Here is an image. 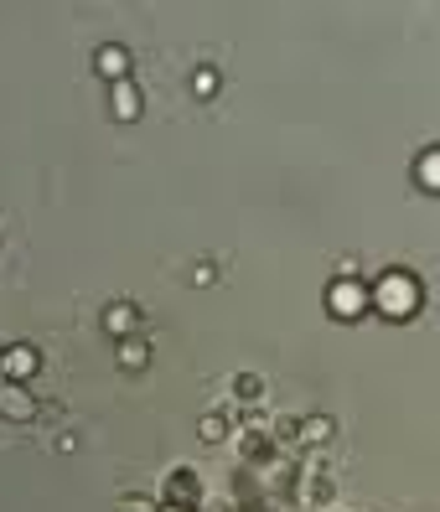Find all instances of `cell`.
<instances>
[{
  "label": "cell",
  "instance_id": "cell-1",
  "mask_svg": "<svg viewBox=\"0 0 440 512\" xmlns=\"http://www.w3.org/2000/svg\"><path fill=\"white\" fill-rule=\"evenodd\" d=\"M368 311H378L384 321H409L420 311V280L409 269H384L368 285Z\"/></svg>",
  "mask_w": 440,
  "mask_h": 512
},
{
  "label": "cell",
  "instance_id": "cell-2",
  "mask_svg": "<svg viewBox=\"0 0 440 512\" xmlns=\"http://www.w3.org/2000/svg\"><path fill=\"white\" fill-rule=\"evenodd\" d=\"M327 311H332L337 321L368 316V285H363L358 275H337V280L327 285Z\"/></svg>",
  "mask_w": 440,
  "mask_h": 512
},
{
  "label": "cell",
  "instance_id": "cell-3",
  "mask_svg": "<svg viewBox=\"0 0 440 512\" xmlns=\"http://www.w3.org/2000/svg\"><path fill=\"white\" fill-rule=\"evenodd\" d=\"M156 502H161V507H197V502H202V476H197L192 466H171Z\"/></svg>",
  "mask_w": 440,
  "mask_h": 512
},
{
  "label": "cell",
  "instance_id": "cell-4",
  "mask_svg": "<svg viewBox=\"0 0 440 512\" xmlns=\"http://www.w3.org/2000/svg\"><path fill=\"white\" fill-rule=\"evenodd\" d=\"M42 373V352L32 342H11L0 352V383H32Z\"/></svg>",
  "mask_w": 440,
  "mask_h": 512
},
{
  "label": "cell",
  "instance_id": "cell-5",
  "mask_svg": "<svg viewBox=\"0 0 440 512\" xmlns=\"http://www.w3.org/2000/svg\"><path fill=\"white\" fill-rule=\"evenodd\" d=\"M0 419H6V425H32L37 419L32 383H0Z\"/></svg>",
  "mask_w": 440,
  "mask_h": 512
},
{
  "label": "cell",
  "instance_id": "cell-6",
  "mask_svg": "<svg viewBox=\"0 0 440 512\" xmlns=\"http://www.w3.org/2000/svg\"><path fill=\"white\" fill-rule=\"evenodd\" d=\"M140 114H145V94L135 88V78L109 83V119H120V125H135Z\"/></svg>",
  "mask_w": 440,
  "mask_h": 512
},
{
  "label": "cell",
  "instance_id": "cell-7",
  "mask_svg": "<svg viewBox=\"0 0 440 512\" xmlns=\"http://www.w3.org/2000/svg\"><path fill=\"white\" fill-rule=\"evenodd\" d=\"M94 73H99L104 83H125V78H130V52H125L120 42H104V47L94 52Z\"/></svg>",
  "mask_w": 440,
  "mask_h": 512
},
{
  "label": "cell",
  "instance_id": "cell-8",
  "mask_svg": "<svg viewBox=\"0 0 440 512\" xmlns=\"http://www.w3.org/2000/svg\"><path fill=\"white\" fill-rule=\"evenodd\" d=\"M140 331V306H130V300H114V306H104V337H135Z\"/></svg>",
  "mask_w": 440,
  "mask_h": 512
},
{
  "label": "cell",
  "instance_id": "cell-9",
  "mask_svg": "<svg viewBox=\"0 0 440 512\" xmlns=\"http://www.w3.org/2000/svg\"><path fill=\"white\" fill-rule=\"evenodd\" d=\"M114 357H120L125 373H145V368H151V342H145L140 331H135V337H120V342H114Z\"/></svg>",
  "mask_w": 440,
  "mask_h": 512
},
{
  "label": "cell",
  "instance_id": "cell-10",
  "mask_svg": "<svg viewBox=\"0 0 440 512\" xmlns=\"http://www.w3.org/2000/svg\"><path fill=\"white\" fill-rule=\"evenodd\" d=\"M337 435V419L332 414H306V419H296V445H327Z\"/></svg>",
  "mask_w": 440,
  "mask_h": 512
},
{
  "label": "cell",
  "instance_id": "cell-11",
  "mask_svg": "<svg viewBox=\"0 0 440 512\" xmlns=\"http://www.w3.org/2000/svg\"><path fill=\"white\" fill-rule=\"evenodd\" d=\"M415 187H420L425 197L440 192V150H435V145L420 150V161H415Z\"/></svg>",
  "mask_w": 440,
  "mask_h": 512
},
{
  "label": "cell",
  "instance_id": "cell-12",
  "mask_svg": "<svg viewBox=\"0 0 440 512\" xmlns=\"http://www.w3.org/2000/svg\"><path fill=\"white\" fill-rule=\"evenodd\" d=\"M233 399L259 404V399H264V378H259V373H239V378H233Z\"/></svg>",
  "mask_w": 440,
  "mask_h": 512
},
{
  "label": "cell",
  "instance_id": "cell-13",
  "mask_svg": "<svg viewBox=\"0 0 440 512\" xmlns=\"http://www.w3.org/2000/svg\"><path fill=\"white\" fill-rule=\"evenodd\" d=\"M197 435L208 440V445H223V440H228V419H223V414H202V425H197Z\"/></svg>",
  "mask_w": 440,
  "mask_h": 512
},
{
  "label": "cell",
  "instance_id": "cell-14",
  "mask_svg": "<svg viewBox=\"0 0 440 512\" xmlns=\"http://www.w3.org/2000/svg\"><path fill=\"white\" fill-rule=\"evenodd\" d=\"M192 94H197V99H213V94H218V73H213V68H197V73H192Z\"/></svg>",
  "mask_w": 440,
  "mask_h": 512
},
{
  "label": "cell",
  "instance_id": "cell-15",
  "mask_svg": "<svg viewBox=\"0 0 440 512\" xmlns=\"http://www.w3.org/2000/svg\"><path fill=\"white\" fill-rule=\"evenodd\" d=\"M114 512H161V502H156V497H135V492H130V497L114 502Z\"/></svg>",
  "mask_w": 440,
  "mask_h": 512
},
{
  "label": "cell",
  "instance_id": "cell-16",
  "mask_svg": "<svg viewBox=\"0 0 440 512\" xmlns=\"http://www.w3.org/2000/svg\"><path fill=\"white\" fill-rule=\"evenodd\" d=\"M161 512H197V507H161Z\"/></svg>",
  "mask_w": 440,
  "mask_h": 512
}]
</instances>
